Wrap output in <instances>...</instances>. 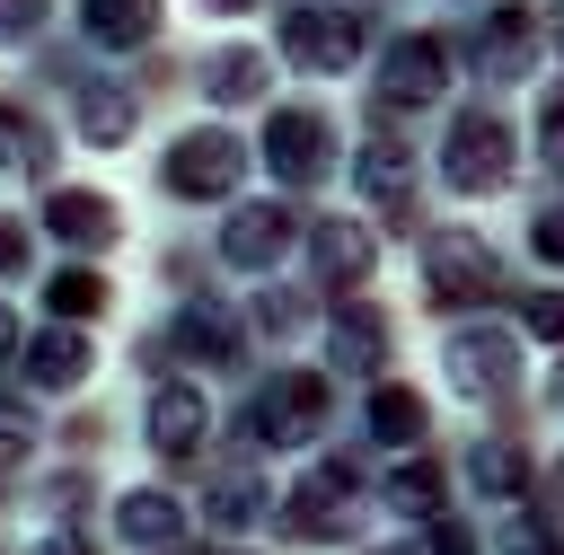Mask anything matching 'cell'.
I'll return each instance as SVG.
<instances>
[{
    "instance_id": "obj_24",
    "label": "cell",
    "mask_w": 564,
    "mask_h": 555,
    "mask_svg": "<svg viewBox=\"0 0 564 555\" xmlns=\"http://www.w3.org/2000/svg\"><path fill=\"white\" fill-rule=\"evenodd\" d=\"M18 264H26V229H18V220H0V273H18Z\"/></svg>"
},
{
    "instance_id": "obj_14",
    "label": "cell",
    "mask_w": 564,
    "mask_h": 555,
    "mask_svg": "<svg viewBox=\"0 0 564 555\" xmlns=\"http://www.w3.org/2000/svg\"><path fill=\"white\" fill-rule=\"evenodd\" d=\"M26 361H35V388H88V370H97V352H88V335H35L26 344Z\"/></svg>"
},
{
    "instance_id": "obj_20",
    "label": "cell",
    "mask_w": 564,
    "mask_h": 555,
    "mask_svg": "<svg viewBox=\"0 0 564 555\" xmlns=\"http://www.w3.org/2000/svg\"><path fill=\"white\" fill-rule=\"evenodd\" d=\"M449 361H458V370H449L458 388H502V379H511V361H502V344H494V335H458V344H449Z\"/></svg>"
},
{
    "instance_id": "obj_26",
    "label": "cell",
    "mask_w": 564,
    "mask_h": 555,
    "mask_svg": "<svg viewBox=\"0 0 564 555\" xmlns=\"http://www.w3.org/2000/svg\"><path fill=\"white\" fill-rule=\"evenodd\" d=\"M35 555H97V546H79V537H44Z\"/></svg>"
},
{
    "instance_id": "obj_18",
    "label": "cell",
    "mask_w": 564,
    "mask_h": 555,
    "mask_svg": "<svg viewBox=\"0 0 564 555\" xmlns=\"http://www.w3.org/2000/svg\"><path fill=\"white\" fill-rule=\"evenodd\" d=\"M44 300H53V317H97V308L115 300V282H106V273H88V264H62Z\"/></svg>"
},
{
    "instance_id": "obj_9",
    "label": "cell",
    "mask_w": 564,
    "mask_h": 555,
    "mask_svg": "<svg viewBox=\"0 0 564 555\" xmlns=\"http://www.w3.org/2000/svg\"><path fill=\"white\" fill-rule=\"evenodd\" d=\"M317 414H326V388L317 379H273L256 396V440H308Z\"/></svg>"
},
{
    "instance_id": "obj_8",
    "label": "cell",
    "mask_w": 564,
    "mask_h": 555,
    "mask_svg": "<svg viewBox=\"0 0 564 555\" xmlns=\"http://www.w3.org/2000/svg\"><path fill=\"white\" fill-rule=\"evenodd\" d=\"M423 273H432V300H476V291L494 282V255H485V238H467V229H449V238H432V255H423Z\"/></svg>"
},
{
    "instance_id": "obj_25",
    "label": "cell",
    "mask_w": 564,
    "mask_h": 555,
    "mask_svg": "<svg viewBox=\"0 0 564 555\" xmlns=\"http://www.w3.org/2000/svg\"><path fill=\"white\" fill-rule=\"evenodd\" d=\"M546 159H564V97L546 106Z\"/></svg>"
},
{
    "instance_id": "obj_22",
    "label": "cell",
    "mask_w": 564,
    "mask_h": 555,
    "mask_svg": "<svg viewBox=\"0 0 564 555\" xmlns=\"http://www.w3.org/2000/svg\"><path fill=\"white\" fill-rule=\"evenodd\" d=\"M26 449H35V414L26 405H0V467H18Z\"/></svg>"
},
{
    "instance_id": "obj_5",
    "label": "cell",
    "mask_w": 564,
    "mask_h": 555,
    "mask_svg": "<svg viewBox=\"0 0 564 555\" xmlns=\"http://www.w3.org/2000/svg\"><path fill=\"white\" fill-rule=\"evenodd\" d=\"M203 432H212L203 388H150V405H141V440H150L159 458H194Z\"/></svg>"
},
{
    "instance_id": "obj_28",
    "label": "cell",
    "mask_w": 564,
    "mask_h": 555,
    "mask_svg": "<svg viewBox=\"0 0 564 555\" xmlns=\"http://www.w3.org/2000/svg\"><path fill=\"white\" fill-rule=\"evenodd\" d=\"M238 9H247V0H212V18H238Z\"/></svg>"
},
{
    "instance_id": "obj_6",
    "label": "cell",
    "mask_w": 564,
    "mask_h": 555,
    "mask_svg": "<svg viewBox=\"0 0 564 555\" xmlns=\"http://www.w3.org/2000/svg\"><path fill=\"white\" fill-rule=\"evenodd\" d=\"M44 229H53L62 247H115V238H123V211H115L97 185H62V194L44 203Z\"/></svg>"
},
{
    "instance_id": "obj_1",
    "label": "cell",
    "mask_w": 564,
    "mask_h": 555,
    "mask_svg": "<svg viewBox=\"0 0 564 555\" xmlns=\"http://www.w3.org/2000/svg\"><path fill=\"white\" fill-rule=\"evenodd\" d=\"M238 141L212 123V132H176V150H167V167H159V185L176 194V203H203V194H229L238 185Z\"/></svg>"
},
{
    "instance_id": "obj_13",
    "label": "cell",
    "mask_w": 564,
    "mask_h": 555,
    "mask_svg": "<svg viewBox=\"0 0 564 555\" xmlns=\"http://www.w3.org/2000/svg\"><path fill=\"white\" fill-rule=\"evenodd\" d=\"M282 44H291V62H300V70H335V62L352 53V26H344V18H326V9H291Z\"/></svg>"
},
{
    "instance_id": "obj_3",
    "label": "cell",
    "mask_w": 564,
    "mask_h": 555,
    "mask_svg": "<svg viewBox=\"0 0 564 555\" xmlns=\"http://www.w3.org/2000/svg\"><path fill=\"white\" fill-rule=\"evenodd\" d=\"M264 159H273V176H291V185H317L335 159H326V115H308V106H282L273 123H264Z\"/></svg>"
},
{
    "instance_id": "obj_16",
    "label": "cell",
    "mask_w": 564,
    "mask_h": 555,
    "mask_svg": "<svg viewBox=\"0 0 564 555\" xmlns=\"http://www.w3.org/2000/svg\"><path fill=\"white\" fill-rule=\"evenodd\" d=\"M256 511H264V485H256L247 458H229V467L212 476V520H220V529H247Z\"/></svg>"
},
{
    "instance_id": "obj_10",
    "label": "cell",
    "mask_w": 564,
    "mask_h": 555,
    "mask_svg": "<svg viewBox=\"0 0 564 555\" xmlns=\"http://www.w3.org/2000/svg\"><path fill=\"white\" fill-rule=\"evenodd\" d=\"M0 176H53V132L18 97H0Z\"/></svg>"
},
{
    "instance_id": "obj_7",
    "label": "cell",
    "mask_w": 564,
    "mask_h": 555,
    "mask_svg": "<svg viewBox=\"0 0 564 555\" xmlns=\"http://www.w3.org/2000/svg\"><path fill=\"white\" fill-rule=\"evenodd\" d=\"M282 247H291V211H264V203L229 211V229H220V255H229L238 273H264V264H282Z\"/></svg>"
},
{
    "instance_id": "obj_11",
    "label": "cell",
    "mask_w": 564,
    "mask_h": 555,
    "mask_svg": "<svg viewBox=\"0 0 564 555\" xmlns=\"http://www.w3.org/2000/svg\"><path fill=\"white\" fill-rule=\"evenodd\" d=\"M79 35L123 53V44H150L159 35V0H79Z\"/></svg>"
},
{
    "instance_id": "obj_21",
    "label": "cell",
    "mask_w": 564,
    "mask_h": 555,
    "mask_svg": "<svg viewBox=\"0 0 564 555\" xmlns=\"http://www.w3.org/2000/svg\"><path fill=\"white\" fill-rule=\"evenodd\" d=\"M379 344H388V326H379L370 308L335 317V361H344V370H370V361H379Z\"/></svg>"
},
{
    "instance_id": "obj_17",
    "label": "cell",
    "mask_w": 564,
    "mask_h": 555,
    "mask_svg": "<svg viewBox=\"0 0 564 555\" xmlns=\"http://www.w3.org/2000/svg\"><path fill=\"white\" fill-rule=\"evenodd\" d=\"M432 88H441V44H397L388 53V97H414L423 106Z\"/></svg>"
},
{
    "instance_id": "obj_19",
    "label": "cell",
    "mask_w": 564,
    "mask_h": 555,
    "mask_svg": "<svg viewBox=\"0 0 564 555\" xmlns=\"http://www.w3.org/2000/svg\"><path fill=\"white\" fill-rule=\"evenodd\" d=\"M176 335H185V352H212V361L238 352V326H229V308H212V300H194V308L176 317Z\"/></svg>"
},
{
    "instance_id": "obj_15",
    "label": "cell",
    "mask_w": 564,
    "mask_h": 555,
    "mask_svg": "<svg viewBox=\"0 0 564 555\" xmlns=\"http://www.w3.org/2000/svg\"><path fill=\"white\" fill-rule=\"evenodd\" d=\"M115 529H123V537H141V546H167V537L185 529V511H176L167 493H150V485H141V493H123V502H115Z\"/></svg>"
},
{
    "instance_id": "obj_27",
    "label": "cell",
    "mask_w": 564,
    "mask_h": 555,
    "mask_svg": "<svg viewBox=\"0 0 564 555\" xmlns=\"http://www.w3.org/2000/svg\"><path fill=\"white\" fill-rule=\"evenodd\" d=\"M18 352V317H9V300H0V361Z\"/></svg>"
},
{
    "instance_id": "obj_4",
    "label": "cell",
    "mask_w": 564,
    "mask_h": 555,
    "mask_svg": "<svg viewBox=\"0 0 564 555\" xmlns=\"http://www.w3.org/2000/svg\"><path fill=\"white\" fill-rule=\"evenodd\" d=\"M511 176V132L494 123V115H467L458 132H449V185L458 194H494Z\"/></svg>"
},
{
    "instance_id": "obj_12",
    "label": "cell",
    "mask_w": 564,
    "mask_h": 555,
    "mask_svg": "<svg viewBox=\"0 0 564 555\" xmlns=\"http://www.w3.org/2000/svg\"><path fill=\"white\" fill-rule=\"evenodd\" d=\"M264 70H273V62H264L256 44H212V53L194 62V79H203V88H212L220 106H247V97L264 88Z\"/></svg>"
},
{
    "instance_id": "obj_23",
    "label": "cell",
    "mask_w": 564,
    "mask_h": 555,
    "mask_svg": "<svg viewBox=\"0 0 564 555\" xmlns=\"http://www.w3.org/2000/svg\"><path fill=\"white\" fill-rule=\"evenodd\" d=\"M44 26V0H0V44H26Z\"/></svg>"
},
{
    "instance_id": "obj_2",
    "label": "cell",
    "mask_w": 564,
    "mask_h": 555,
    "mask_svg": "<svg viewBox=\"0 0 564 555\" xmlns=\"http://www.w3.org/2000/svg\"><path fill=\"white\" fill-rule=\"evenodd\" d=\"M132 123H141V97H132L123 79H79V97H70V132H79V150H123Z\"/></svg>"
}]
</instances>
